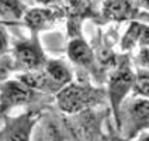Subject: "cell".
<instances>
[{
  "label": "cell",
  "instance_id": "1",
  "mask_svg": "<svg viewBox=\"0 0 149 141\" xmlns=\"http://www.w3.org/2000/svg\"><path fill=\"white\" fill-rule=\"evenodd\" d=\"M107 92L89 81L72 82L55 95L56 107L66 116H77L106 103Z\"/></svg>",
  "mask_w": 149,
  "mask_h": 141
},
{
  "label": "cell",
  "instance_id": "2",
  "mask_svg": "<svg viewBox=\"0 0 149 141\" xmlns=\"http://www.w3.org/2000/svg\"><path fill=\"white\" fill-rule=\"evenodd\" d=\"M135 76H136V71H134L130 54L118 55L116 67L107 75V90L106 92H107V99L110 103V110L116 121L117 131L120 126V110L124 102L132 93Z\"/></svg>",
  "mask_w": 149,
  "mask_h": 141
},
{
  "label": "cell",
  "instance_id": "3",
  "mask_svg": "<svg viewBox=\"0 0 149 141\" xmlns=\"http://www.w3.org/2000/svg\"><path fill=\"white\" fill-rule=\"evenodd\" d=\"M146 130H149V100L139 96L128 98L120 110L118 133L127 141H132Z\"/></svg>",
  "mask_w": 149,
  "mask_h": 141
},
{
  "label": "cell",
  "instance_id": "4",
  "mask_svg": "<svg viewBox=\"0 0 149 141\" xmlns=\"http://www.w3.org/2000/svg\"><path fill=\"white\" fill-rule=\"evenodd\" d=\"M44 96L47 95L28 88L18 78L7 79L0 86V114L7 116L13 109L31 107L42 102Z\"/></svg>",
  "mask_w": 149,
  "mask_h": 141
},
{
  "label": "cell",
  "instance_id": "5",
  "mask_svg": "<svg viewBox=\"0 0 149 141\" xmlns=\"http://www.w3.org/2000/svg\"><path fill=\"white\" fill-rule=\"evenodd\" d=\"M13 61L14 71H20L21 74L44 69L48 58L42 50L38 34H31L28 40L17 41L14 44Z\"/></svg>",
  "mask_w": 149,
  "mask_h": 141
},
{
  "label": "cell",
  "instance_id": "6",
  "mask_svg": "<svg viewBox=\"0 0 149 141\" xmlns=\"http://www.w3.org/2000/svg\"><path fill=\"white\" fill-rule=\"evenodd\" d=\"M4 117V126L0 130V141H31L34 128L38 124L41 110L28 109L16 117Z\"/></svg>",
  "mask_w": 149,
  "mask_h": 141
},
{
  "label": "cell",
  "instance_id": "7",
  "mask_svg": "<svg viewBox=\"0 0 149 141\" xmlns=\"http://www.w3.org/2000/svg\"><path fill=\"white\" fill-rule=\"evenodd\" d=\"M100 17L103 23L149 21V14L142 11L135 0H104Z\"/></svg>",
  "mask_w": 149,
  "mask_h": 141
},
{
  "label": "cell",
  "instance_id": "8",
  "mask_svg": "<svg viewBox=\"0 0 149 141\" xmlns=\"http://www.w3.org/2000/svg\"><path fill=\"white\" fill-rule=\"evenodd\" d=\"M66 52H68V58L70 59V62L73 65L90 72L99 82L101 81L100 76H103V75L100 74L101 69H100L99 64H97L94 51L87 42L84 41V38H82V37L70 38L69 42H68Z\"/></svg>",
  "mask_w": 149,
  "mask_h": 141
},
{
  "label": "cell",
  "instance_id": "9",
  "mask_svg": "<svg viewBox=\"0 0 149 141\" xmlns=\"http://www.w3.org/2000/svg\"><path fill=\"white\" fill-rule=\"evenodd\" d=\"M63 16L65 11L59 7H34L25 11L23 21L31 34H40L41 31L49 30Z\"/></svg>",
  "mask_w": 149,
  "mask_h": 141
},
{
  "label": "cell",
  "instance_id": "10",
  "mask_svg": "<svg viewBox=\"0 0 149 141\" xmlns=\"http://www.w3.org/2000/svg\"><path fill=\"white\" fill-rule=\"evenodd\" d=\"M121 51L131 52L135 48H149V24L131 21L120 41Z\"/></svg>",
  "mask_w": 149,
  "mask_h": 141
},
{
  "label": "cell",
  "instance_id": "11",
  "mask_svg": "<svg viewBox=\"0 0 149 141\" xmlns=\"http://www.w3.org/2000/svg\"><path fill=\"white\" fill-rule=\"evenodd\" d=\"M16 78H18L28 88L40 92L42 95H56L61 90V88L51 79V76L44 69H41V71H34V72L18 74Z\"/></svg>",
  "mask_w": 149,
  "mask_h": 141
},
{
  "label": "cell",
  "instance_id": "12",
  "mask_svg": "<svg viewBox=\"0 0 149 141\" xmlns=\"http://www.w3.org/2000/svg\"><path fill=\"white\" fill-rule=\"evenodd\" d=\"M44 71L49 75L51 79L61 89L73 82V71L62 59H48L44 67Z\"/></svg>",
  "mask_w": 149,
  "mask_h": 141
},
{
  "label": "cell",
  "instance_id": "13",
  "mask_svg": "<svg viewBox=\"0 0 149 141\" xmlns=\"http://www.w3.org/2000/svg\"><path fill=\"white\" fill-rule=\"evenodd\" d=\"M27 10L23 0H0V18L6 21L21 20Z\"/></svg>",
  "mask_w": 149,
  "mask_h": 141
},
{
  "label": "cell",
  "instance_id": "14",
  "mask_svg": "<svg viewBox=\"0 0 149 141\" xmlns=\"http://www.w3.org/2000/svg\"><path fill=\"white\" fill-rule=\"evenodd\" d=\"M132 95L149 100V71L141 69V68L136 69V76H135V85H134V89H132Z\"/></svg>",
  "mask_w": 149,
  "mask_h": 141
},
{
  "label": "cell",
  "instance_id": "15",
  "mask_svg": "<svg viewBox=\"0 0 149 141\" xmlns=\"http://www.w3.org/2000/svg\"><path fill=\"white\" fill-rule=\"evenodd\" d=\"M14 71V61H13V57H3L0 58V86L7 81L10 72Z\"/></svg>",
  "mask_w": 149,
  "mask_h": 141
},
{
  "label": "cell",
  "instance_id": "16",
  "mask_svg": "<svg viewBox=\"0 0 149 141\" xmlns=\"http://www.w3.org/2000/svg\"><path fill=\"white\" fill-rule=\"evenodd\" d=\"M8 50H10V37L7 34L6 25L0 23V58L6 57Z\"/></svg>",
  "mask_w": 149,
  "mask_h": 141
},
{
  "label": "cell",
  "instance_id": "17",
  "mask_svg": "<svg viewBox=\"0 0 149 141\" xmlns=\"http://www.w3.org/2000/svg\"><path fill=\"white\" fill-rule=\"evenodd\" d=\"M135 64L141 69L149 71V48H139L135 57Z\"/></svg>",
  "mask_w": 149,
  "mask_h": 141
},
{
  "label": "cell",
  "instance_id": "18",
  "mask_svg": "<svg viewBox=\"0 0 149 141\" xmlns=\"http://www.w3.org/2000/svg\"><path fill=\"white\" fill-rule=\"evenodd\" d=\"M52 140L54 141H82L80 135L70 130V133H61L58 128H54L52 131Z\"/></svg>",
  "mask_w": 149,
  "mask_h": 141
},
{
  "label": "cell",
  "instance_id": "19",
  "mask_svg": "<svg viewBox=\"0 0 149 141\" xmlns=\"http://www.w3.org/2000/svg\"><path fill=\"white\" fill-rule=\"evenodd\" d=\"M113 130H114V128H110V131H108L106 135L101 137V141H127L121 134L118 135V134H116Z\"/></svg>",
  "mask_w": 149,
  "mask_h": 141
},
{
  "label": "cell",
  "instance_id": "20",
  "mask_svg": "<svg viewBox=\"0 0 149 141\" xmlns=\"http://www.w3.org/2000/svg\"><path fill=\"white\" fill-rule=\"evenodd\" d=\"M136 3H138V6H145V7H148L149 8V0H138V1H136Z\"/></svg>",
  "mask_w": 149,
  "mask_h": 141
},
{
  "label": "cell",
  "instance_id": "21",
  "mask_svg": "<svg viewBox=\"0 0 149 141\" xmlns=\"http://www.w3.org/2000/svg\"><path fill=\"white\" fill-rule=\"evenodd\" d=\"M136 141H149V134H143V135H141Z\"/></svg>",
  "mask_w": 149,
  "mask_h": 141
}]
</instances>
